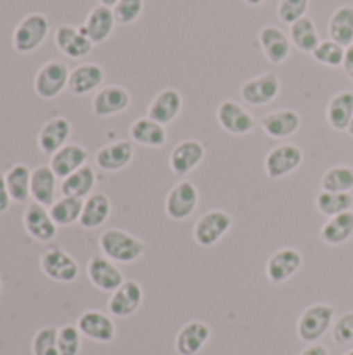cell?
Segmentation results:
<instances>
[{"label":"cell","mask_w":353,"mask_h":355,"mask_svg":"<svg viewBox=\"0 0 353 355\" xmlns=\"http://www.w3.org/2000/svg\"><path fill=\"white\" fill-rule=\"evenodd\" d=\"M281 92V79L277 73H262L258 77L248 79L241 85V98L252 106L270 104Z\"/></svg>","instance_id":"obj_10"},{"label":"cell","mask_w":353,"mask_h":355,"mask_svg":"<svg viewBox=\"0 0 353 355\" xmlns=\"http://www.w3.org/2000/svg\"><path fill=\"white\" fill-rule=\"evenodd\" d=\"M343 69L347 71V75L353 71V44L345 48V62H343Z\"/></svg>","instance_id":"obj_48"},{"label":"cell","mask_w":353,"mask_h":355,"mask_svg":"<svg viewBox=\"0 0 353 355\" xmlns=\"http://www.w3.org/2000/svg\"><path fill=\"white\" fill-rule=\"evenodd\" d=\"M302 162H304V152L295 144H281L268 152L264 160V168L270 179H283L291 175L298 166H302Z\"/></svg>","instance_id":"obj_9"},{"label":"cell","mask_w":353,"mask_h":355,"mask_svg":"<svg viewBox=\"0 0 353 355\" xmlns=\"http://www.w3.org/2000/svg\"><path fill=\"white\" fill-rule=\"evenodd\" d=\"M198 202H200V191L193 183H177L169 196H166V204H164V210L166 214L173 218V220H185L187 216L193 214V210L198 208Z\"/></svg>","instance_id":"obj_11"},{"label":"cell","mask_w":353,"mask_h":355,"mask_svg":"<svg viewBox=\"0 0 353 355\" xmlns=\"http://www.w3.org/2000/svg\"><path fill=\"white\" fill-rule=\"evenodd\" d=\"M112 12H114V19L119 25H131L141 17L144 0H119L112 6Z\"/></svg>","instance_id":"obj_43"},{"label":"cell","mask_w":353,"mask_h":355,"mask_svg":"<svg viewBox=\"0 0 353 355\" xmlns=\"http://www.w3.org/2000/svg\"><path fill=\"white\" fill-rule=\"evenodd\" d=\"M131 104V96L121 85H108L98 89L92 102V110L96 116H114L119 112H125Z\"/></svg>","instance_id":"obj_16"},{"label":"cell","mask_w":353,"mask_h":355,"mask_svg":"<svg viewBox=\"0 0 353 355\" xmlns=\"http://www.w3.org/2000/svg\"><path fill=\"white\" fill-rule=\"evenodd\" d=\"M71 135V123L64 116H54L46 121L37 133V146L44 154H56L60 148L67 146Z\"/></svg>","instance_id":"obj_19"},{"label":"cell","mask_w":353,"mask_h":355,"mask_svg":"<svg viewBox=\"0 0 353 355\" xmlns=\"http://www.w3.org/2000/svg\"><path fill=\"white\" fill-rule=\"evenodd\" d=\"M329 35L333 42L341 44L343 48L353 44V6L343 4L339 6L329 21Z\"/></svg>","instance_id":"obj_35"},{"label":"cell","mask_w":353,"mask_h":355,"mask_svg":"<svg viewBox=\"0 0 353 355\" xmlns=\"http://www.w3.org/2000/svg\"><path fill=\"white\" fill-rule=\"evenodd\" d=\"M117 2H119V0H100V4H104V6H110V8H112Z\"/></svg>","instance_id":"obj_49"},{"label":"cell","mask_w":353,"mask_h":355,"mask_svg":"<svg viewBox=\"0 0 353 355\" xmlns=\"http://www.w3.org/2000/svg\"><path fill=\"white\" fill-rule=\"evenodd\" d=\"M102 83H104V69L96 62H85L71 71L67 89L73 96H85V94H92L94 89H98Z\"/></svg>","instance_id":"obj_28"},{"label":"cell","mask_w":353,"mask_h":355,"mask_svg":"<svg viewBox=\"0 0 353 355\" xmlns=\"http://www.w3.org/2000/svg\"><path fill=\"white\" fill-rule=\"evenodd\" d=\"M308 6H310V0H281L279 2V19L283 23L293 25L295 21L306 17Z\"/></svg>","instance_id":"obj_44"},{"label":"cell","mask_w":353,"mask_h":355,"mask_svg":"<svg viewBox=\"0 0 353 355\" xmlns=\"http://www.w3.org/2000/svg\"><path fill=\"white\" fill-rule=\"evenodd\" d=\"M0 293H2V281H0Z\"/></svg>","instance_id":"obj_54"},{"label":"cell","mask_w":353,"mask_h":355,"mask_svg":"<svg viewBox=\"0 0 353 355\" xmlns=\"http://www.w3.org/2000/svg\"><path fill=\"white\" fill-rule=\"evenodd\" d=\"M347 133L353 137V121H352V125H350V129H347Z\"/></svg>","instance_id":"obj_51"},{"label":"cell","mask_w":353,"mask_h":355,"mask_svg":"<svg viewBox=\"0 0 353 355\" xmlns=\"http://www.w3.org/2000/svg\"><path fill=\"white\" fill-rule=\"evenodd\" d=\"M54 40H56V48L64 52L69 58H83L94 48V42L79 27H73V25H60L56 29Z\"/></svg>","instance_id":"obj_21"},{"label":"cell","mask_w":353,"mask_h":355,"mask_svg":"<svg viewBox=\"0 0 353 355\" xmlns=\"http://www.w3.org/2000/svg\"><path fill=\"white\" fill-rule=\"evenodd\" d=\"M131 160H133V144L127 141V139L106 144L96 154V164L102 171H108V173L123 171L125 166H129Z\"/></svg>","instance_id":"obj_22"},{"label":"cell","mask_w":353,"mask_h":355,"mask_svg":"<svg viewBox=\"0 0 353 355\" xmlns=\"http://www.w3.org/2000/svg\"><path fill=\"white\" fill-rule=\"evenodd\" d=\"M343 355H353V349H350V352H347V354H343Z\"/></svg>","instance_id":"obj_52"},{"label":"cell","mask_w":353,"mask_h":355,"mask_svg":"<svg viewBox=\"0 0 353 355\" xmlns=\"http://www.w3.org/2000/svg\"><path fill=\"white\" fill-rule=\"evenodd\" d=\"M10 193H8V187H6V179L4 175H0V214H4L8 208H10Z\"/></svg>","instance_id":"obj_46"},{"label":"cell","mask_w":353,"mask_h":355,"mask_svg":"<svg viewBox=\"0 0 353 355\" xmlns=\"http://www.w3.org/2000/svg\"><path fill=\"white\" fill-rule=\"evenodd\" d=\"M10 200L17 204H25L31 198V171L25 164H15L4 175Z\"/></svg>","instance_id":"obj_33"},{"label":"cell","mask_w":353,"mask_h":355,"mask_svg":"<svg viewBox=\"0 0 353 355\" xmlns=\"http://www.w3.org/2000/svg\"><path fill=\"white\" fill-rule=\"evenodd\" d=\"M77 329L81 331L83 337L96 341V343H110L117 337V327L110 316L98 312V310H87L79 316Z\"/></svg>","instance_id":"obj_15"},{"label":"cell","mask_w":353,"mask_h":355,"mask_svg":"<svg viewBox=\"0 0 353 355\" xmlns=\"http://www.w3.org/2000/svg\"><path fill=\"white\" fill-rule=\"evenodd\" d=\"M87 164V150L79 144H67L50 158V168L58 179H67L75 171Z\"/></svg>","instance_id":"obj_24"},{"label":"cell","mask_w":353,"mask_h":355,"mask_svg":"<svg viewBox=\"0 0 353 355\" xmlns=\"http://www.w3.org/2000/svg\"><path fill=\"white\" fill-rule=\"evenodd\" d=\"M94 185H96V173L92 166H81L79 171H75L73 175H69L67 179H62V196H69V198H89L92 191H94Z\"/></svg>","instance_id":"obj_34"},{"label":"cell","mask_w":353,"mask_h":355,"mask_svg":"<svg viewBox=\"0 0 353 355\" xmlns=\"http://www.w3.org/2000/svg\"><path fill=\"white\" fill-rule=\"evenodd\" d=\"M353 206L352 193H335V191H320L316 196V208L325 216H337L350 212Z\"/></svg>","instance_id":"obj_38"},{"label":"cell","mask_w":353,"mask_h":355,"mask_svg":"<svg viewBox=\"0 0 353 355\" xmlns=\"http://www.w3.org/2000/svg\"><path fill=\"white\" fill-rule=\"evenodd\" d=\"M314 60H318L320 64L327 67H343L345 62V48L333 40H325L318 44V48L312 52Z\"/></svg>","instance_id":"obj_40"},{"label":"cell","mask_w":353,"mask_h":355,"mask_svg":"<svg viewBox=\"0 0 353 355\" xmlns=\"http://www.w3.org/2000/svg\"><path fill=\"white\" fill-rule=\"evenodd\" d=\"M69 77L71 71L62 60H48L46 64L40 67L33 79L35 94L44 100H54L56 96H60L62 89L69 87Z\"/></svg>","instance_id":"obj_4"},{"label":"cell","mask_w":353,"mask_h":355,"mask_svg":"<svg viewBox=\"0 0 353 355\" xmlns=\"http://www.w3.org/2000/svg\"><path fill=\"white\" fill-rule=\"evenodd\" d=\"M335 320V308L329 304H314L306 308L298 320V337L304 343H318Z\"/></svg>","instance_id":"obj_3"},{"label":"cell","mask_w":353,"mask_h":355,"mask_svg":"<svg viewBox=\"0 0 353 355\" xmlns=\"http://www.w3.org/2000/svg\"><path fill=\"white\" fill-rule=\"evenodd\" d=\"M87 277H89V283L96 289L106 291V293H114L125 283V277H123L121 268L114 266V262L108 260L106 256H94L89 260Z\"/></svg>","instance_id":"obj_13"},{"label":"cell","mask_w":353,"mask_h":355,"mask_svg":"<svg viewBox=\"0 0 353 355\" xmlns=\"http://www.w3.org/2000/svg\"><path fill=\"white\" fill-rule=\"evenodd\" d=\"M144 302V289L135 281H125L108 300V312L117 318L133 316Z\"/></svg>","instance_id":"obj_14"},{"label":"cell","mask_w":353,"mask_h":355,"mask_svg":"<svg viewBox=\"0 0 353 355\" xmlns=\"http://www.w3.org/2000/svg\"><path fill=\"white\" fill-rule=\"evenodd\" d=\"M50 216L58 227H71L75 223H79L81 212H83V200L79 198H69L62 196L60 200H56L50 208Z\"/></svg>","instance_id":"obj_37"},{"label":"cell","mask_w":353,"mask_h":355,"mask_svg":"<svg viewBox=\"0 0 353 355\" xmlns=\"http://www.w3.org/2000/svg\"><path fill=\"white\" fill-rule=\"evenodd\" d=\"M181 108H183V96H181V92L175 89V87H166V89H162L150 102V106H148V119H152V121H156L160 125H169V123H173L179 116Z\"/></svg>","instance_id":"obj_17"},{"label":"cell","mask_w":353,"mask_h":355,"mask_svg":"<svg viewBox=\"0 0 353 355\" xmlns=\"http://www.w3.org/2000/svg\"><path fill=\"white\" fill-rule=\"evenodd\" d=\"M110 212H112L110 198L106 193H102V191H96L87 200H83V212H81L79 225L83 229H89V231L98 229L108 220Z\"/></svg>","instance_id":"obj_29"},{"label":"cell","mask_w":353,"mask_h":355,"mask_svg":"<svg viewBox=\"0 0 353 355\" xmlns=\"http://www.w3.org/2000/svg\"><path fill=\"white\" fill-rule=\"evenodd\" d=\"M300 355H329V349L325 345H320V343H312V345H308Z\"/></svg>","instance_id":"obj_47"},{"label":"cell","mask_w":353,"mask_h":355,"mask_svg":"<svg viewBox=\"0 0 353 355\" xmlns=\"http://www.w3.org/2000/svg\"><path fill=\"white\" fill-rule=\"evenodd\" d=\"M300 125H302V116L291 108H281V110L268 112L262 119V129L266 131V135H270L275 139H287V137L295 135Z\"/></svg>","instance_id":"obj_27"},{"label":"cell","mask_w":353,"mask_h":355,"mask_svg":"<svg viewBox=\"0 0 353 355\" xmlns=\"http://www.w3.org/2000/svg\"><path fill=\"white\" fill-rule=\"evenodd\" d=\"M208 341H210V327L202 320H191L179 331L175 347L179 355H198L206 347Z\"/></svg>","instance_id":"obj_25"},{"label":"cell","mask_w":353,"mask_h":355,"mask_svg":"<svg viewBox=\"0 0 353 355\" xmlns=\"http://www.w3.org/2000/svg\"><path fill=\"white\" fill-rule=\"evenodd\" d=\"M231 227H233V218H231L229 212L210 210L196 223L193 237L202 248H212L214 243H218L229 233Z\"/></svg>","instance_id":"obj_6"},{"label":"cell","mask_w":353,"mask_h":355,"mask_svg":"<svg viewBox=\"0 0 353 355\" xmlns=\"http://www.w3.org/2000/svg\"><path fill=\"white\" fill-rule=\"evenodd\" d=\"M56 189L58 177L54 175L50 164H42L31 171V200L35 204L50 208L56 202Z\"/></svg>","instance_id":"obj_23"},{"label":"cell","mask_w":353,"mask_h":355,"mask_svg":"<svg viewBox=\"0 0 353 355\" xmlns=\"http://www.w3.org/2000/svg\"><path fill=\"white\" fill-rule=\"evenodd\" d=\"M353 171L345 164H337L322 175V191L335 193H352Z\"/></svg>","instance_id":"obj_39"},{"label":"cell","mask_w":353,"mask_h":355,"mask_svg":"<svg viewBox=\"0 0 353 355\" xmlns=\"http://www.w3.org/2000/svg\"><path fill=\"white\" fill-rule=\"evenodd\" d=\"M33 355H60L58 354V329L54 327H44L37 331L31 343Z\"/></svg>","instance_id":"obj_41"},{"label":"cell","mask_w":353,"mask_h":355,"mask_svg":"<svg viewBox=\"0 0 353 355\" xmlns=\"http://www.w3.org/2000/svg\"><path fill=\"white\" fill-rule=\"evenodd\" d=\"M23 227L35 241H42V243L52 241L56 237V231H58V225L52 220L50 210L42 204H35V202L25 208Z\"/></svg>","instance_id":"obj_12"},{"label":"cell","mask_w":353,"mask_h":355,"mask_svg":"<svg viewBox=\"0 0 353 355\" xmlns=\"http://www.w3.org/2000/svg\"><path fill=\"white\" fill-rule=\"evenodd\" d=\"M206 156V148L202 146V141L198 139H185L181 144L175 146V150L171 152V171L179 177H185L187 173H191Z\"/></svg>","instance_id":"obj_18"},{"label":"cell","mask_w":353,"mask_h":355,"mask_svg":"<svg viewBox=\"0 0 353 355\" xmlns=\"http://www.w3.org/2000/svg\"><path fill=\"white\" fill-rule=\"evenodd\" d=\"M289 40H291V44H293L298 50L312 54V52L318 48V44H320V35H318L316 23H314L310 17H302L300 21H295V23L291 25Z\"/></svg>","instance_id":"obj_36"},{"label":"cell","mask_w":353,"mask_h":355,"mask_svg":"<svg viewBox=\"0 0 353 355\" xmlns=\"http://www.w3.org/2000/svg\"><path fill=\"white\" fill-rule=\"evenodd\" d=\"M304 266V256L295 248H281L277 250L266 262V277L275 285H283L293 279Z\"/></svg>","instance_id":"obj_7"},{"label":"cell","mask_w":353,"mask_h":355,"mask_svg":"<svg viewBox=\"0 0 353 355\" xmlns=\"http://www.w3.org/2000/svg\"><path fill=\"white\" fill-rule=\"evenodd\" d=\"M353 237V212H343L337 216H331L322 229H320V239L329 245H343Z\"/></svg>","instance_id":"obj_32"},{"label":"cell","mask_w":353,"mask_h":355,"mask_svg":"<svg viewBox=\"0 0 353 355\" xmlns=\"http://www.w3.org/2000/svg\"><path fill=\"white\" fill-rule=\"evenodd\" d=\"M243 2H246V4H250V6H260L264 0H243Z\"/></svg>","instance_id":"obj_50"},{"label":"cell","mask_w":353,"mask_h":355,"mask_svg":"<svg viewBox=\"0 0 353 355\" xmlns=\"http://www.w3.org/2000/svg\"><path fill=\"white\" fill-rule=\"evenodd\" d=\"M42 272L56 283H73L79 277L77 260L60 248H50L40 258Z\"/></svg>","instance_id":"obj_5"},{"label":"cell","mask_w":353,"mask_h":355,"mask_svg":"<svg viewBox=\"0 0 353 355\" xmlns=\"http://www.w3.org/2000/svg\"><path fill=\"white\" fill-rule=\"evenodd\" d=\"M333 339L339 345H350L353 343V312H347L335 320L333 327Z\"/></svg>","instance_id":"obj_45"},{"label":"cell","mask_w":353,"mask_h":355,"mask_svg":"<svg viewBox=\"0 0 353 355\" xmlns=\"http://www.w3.org/2000/svg\"><path fill=\"white\" fill-rule=\"evenodd\" d=\"M81 352V331L73 324H64L58 329V354L79 355Z\"/></svg>","instance_id":"obj_42"},{"label":"cell","mask_w":353,"mask_h":355,"mask_svg":"<svg viewBox=\"0 0 353 355\" xmlns=\"http://www.w3.org/2000/svg\"><path fill=\"white\" fill-rule=\"evenodd\" d=\"M117 25V19H114V12L110 6H104V4H98L89 10L85 23L79 27L94 44H102L110 37L112 29Z\"/></svg>","instance_id":"obj_20"},{"label":"cell","mask_w":353,"mask_h":355,"mask_svg":"<svg viewBox=\"0 0 353 355\" xmlns=\"http://www.w3.org/2000/svg\"><path fill=\"white\" fill-rule=\"evenodd\" d=\"M327 121L337 131H347L353 121V92H339L327 106Z\"/></svg>","instance_id":"obj_30"},{"label":"cell","mask_w":353,"mask_h":355,"mask_svg":"<svg viewBox=\"0 0 353 355\" xmlns=\"http://www.w3.org/2000/svg\"><path fill=\"white\" fill-rule=\"evenodd\" d=\"M129 135L135 144L146 146V148H160L166 144V131L164 125L144 116L137 119L131 127H129Z\"/></svg>","instance_id":"obj_31"},{"label":"cell","mask_w":353,"mask_h":355,"mask_svg":"<svg viewBox=\"0 0 353 355\" xmlns=\"http://www.w3.org/2000/svg\"><path fill=\"white\" fill-rule=\"evenodd\" d=\"M50 31V21L42 12H31L19 21V25L12 31V48L19 54H31L35 52Z\"/></svg>","instance_id":"obj_2"},{"label":"cell","mask_w":353,"mask_h":355,"mask_svg":"<svg viewBox=\"0 0 353 355\" xmlns=\"http://www.w3.org/2000/svg\"><path fill=\"white\" fill-rule=\"evenodd\" d=\"M260 46L264 56L273 62V64H281L287 60L289 52H291V40L285 35V31L277 25H266L260 31Z\"/></svg>","instance_id":"obj_26"},{"label":"cell","mask_w":353,"mask_h":355,"mask_svg":"<svg viewBox=\"0 0 353 355\" xmlns=\"http://www.w3.org/2000/svg\"><path fill=\"white\" fill-rule=\"evenodd\" d=\"M100 250L102 254L119 264H131L139 260L146 252V245L135 235L121 231V229H108L100 235Z\"/></svg>","instance_id":"obj_1"},{"label":"cell","mask_w":353,"mask_h":355,"mask_svg":"<svg viewBox=\"0 0 353 355\" xmlns=\"http://www.w3.org/2000/svg\"><path fill=\"white\" fill-rule=\"evenodd\" d=\"M350 79H352V81H353V71H352V73H350Z\"/></svg>","instance_id":"obj_53"},{"label":"cell","mask_w":353,"mask_h":355,"mask_svg":"<svg viewBox=\"0 0 353 355\" xmlns=\"http://www.w3.org/2000/svg\"><path fill=\"white\" fill-rule=\"evenodd\" d=\"M216 119L218 125L231 135H248L256 127V119L252 116V112L235 100L221 102L216 108Z\"/></svg>","instance_id":"obj_8"}]
</instances>
